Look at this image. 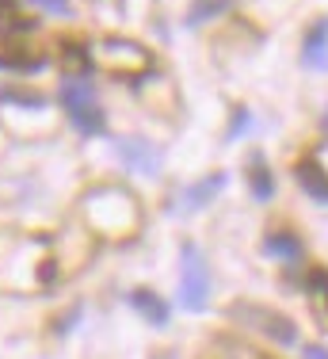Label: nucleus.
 <instances>
[{
    "mask_svg": "<svg viewBox=\"0 0 328 359\" xmlns=\"http://www.w3.org/2000/svg\"><path fill=\"white\" fill-rule=\"evenodd\" d=\"M294 176H298V187L309 195V199H317V203L328 207V172L317 165V161H301Z\"/></svg>",
    "mask_w": 328,
    "mask_h": 359,
    "instance_id": "6e6552de",
    "label": "nucleus"
},
{
    "mask_svg": "<svg viewBox=\"0 0 328 359\" xmlns=\"http://www.w3.org/2000/svg\"><path fill=\"white\" fill-rule=\"evenodd\" d=\"M309 294H313V306H317V313H321V321L328 325V276L324 271H313V276H309Z\"/></svg>",
    "mask_w": 328,
    "mask_h": 359,
    "instance_id": "2eb2a0df",
    "label": "nucleus"
},
{
    "mask_svg": "<svg viewBox=\"0 0 328 359\" xmlns=\"http://www.w3.org/2000/svg\"><path fill=\"white\" fill-rule=\"evenodd\" d=\"M203 359H264V355L252 344H245V340H214L203 352Z\"/></svg>",
    "mask_w": 328,
    "mask_h": 359,
    "instance_id": "9b49d317",
    "label": "nucleus"
},
{
    "mask_svg": "<svg viewBox=\"0 0 328 359\" xmlns=\"http://www.w3.org/2000/svg\"><path fill=\"white\" fill-rule=\"evenodd\" d=\"M130 306H134V310L142 313L149 325H157V329H160V325H168V306H164V298H157L153 290H134V294H130Z\"/></svg>",
    "mask_w": 328,
    "mask_h": 359,
    "instance_id": "1a4fd4ad",
    "label": "nucleus"
},
{
    "mask_svg": "<svg viewBox=\"0 0 328 359\" xmlns=\"http://www.w3.org/2000/svg\"><path fill=\"white\" fill-rule=\"evenodd\" d=\"M226 187V172H214V176H206V180H198V184L191 187H184L179 191V207H184V215H195V210H203V207H210V199Z\"/></svg>",
    "mask_w": 328,
    "mask_h": 359,
    "instance_id": "423d86ee",
    "label": "nucleus"
},
{
    "mask_svg": "<svg viewBox=\"0 0 328 359\" xmlns=\"http://www.w3.org/2000/svg\"><path fill=\"white\" fill-rule=\"evenodd\" d=\"M248 184H252V195H256L260 203H267V199L275 195V180H271V172L264 168V161H260V157L252 161V176H248Z\"/></svg>",
    "mask_w": 328,
    "mask_h": 359,
    "instance_id": "4468645a",
    "label": "nucleus"
},
{
    "mask_svg": "<svg viewBox=\"0 0 328 359\" xmlns=\"http://www.w3.org/2000/svg\"><path fill=\"white\" fill-rule=\"evenodd\" d=\"M206 298H210V268H206V256L198 252V245L187 241L184 268H179V306L191 313H203Z\"/></svg>",
    "mask_w": 328,
    "mask_h": 359,
    "instance_id": "f03ea898",
    "label": "nucleus"
},
{
    "mask_svg": "<svg viewBox=\"0 0 328 359\" xmlns=\"http://www.w3.org/2000/svg\"><path fill=\"white\" fill-rule=\"evenodd\" d=\"M248 126H252V118H248V111H245V107H237V111H233V123H229V134H226V142H237L240 134L248 130Z\"/></svg>",
    "mask_w": 328,
    "mask_h": 359,
    "instance_id": "dca6fc26",
    "label": "nucleus"
},
{
    "mask_svg": "<svg viewBox=\"0 0 328 359\" xmlns=\"http://www.w3.org/2000/svg\"><path fill=\"white\" fill-rule=\"evenodd\" d=\"M301 65L309 69H328V20H317L301 39Z\"/></svg>",
    "mask_w": 328,
    "mask_h": 359,
    "instance_id": "0eeeda50",
    "label": "nucleus"
},
{
    "mask_svg": "<svg viewBox=\"0 0 328 359\" xmlns=\"http://www.w3.org/2000/svg\"><path fill=\"white\" fill-rule=\"evenodd\" d=\"M27 4H34V8H42V12H50V15H73V4L69 0H27Z\"/></svg>",
    "mask_w": 328,
    "mask_h": 359,
    "instance_id": "f3484780",
    "label": "nucleus"
},
{
    "mask_svg": "<svg viewBox=\"0 0 328 359\" xmlns=\"http://www.w3.org/2000/svg\"><path fill=\"white\" fill-rule=\"evenodd\" d=\"M264 252L267 256H279V260H301V241L290 233H271L264 241Z\"/></svg>",
    "mask_w": 328,
    "mask_h": 359,
    "instance_id": "ddd939ff",
    "label": "nucleus"
},
{
    "mask_svg": "<svg viewBox=\"0 0 328 359\" xmlns=\"http://www.w3.org/2000/svg\"><path fill=\"white\" fill-rule=\"evenodd\" d=\"M118 157L134 172H145V176L160 172V153H157V145H149L145 138H123L118 142Z\"/></svg>",
    "mask_w": 328,
    "mask_h": 359,
    "instance_id": "39448f33",
    "label": "nucleus"
},
{
    "mask_svg": "<svg viewBox=\"0 0 328 359\" xmlns=\"http://www.w3.org/2000/svg\"><path fill=\"white\" fill-rule=\"evenodd\" d=\"M229 318L240 321V329H256L264 332V337H271L275 344H298V329L290 318H282V313L267 310V306H252V302H237L229 306Z\"/></svg>",
    "mask_w": 328,
    "mask_h": 359,
    "instance_id": "7ed1b4c3",
    "label": "nucleus"
},
{
    "mask_svg": "<svg viewBox=\"0 0 328 359\" xmlns=\"http://www.w3.org/2000/svg\"><path fill=\"white\" fill-rule=\"evenodd\" d=\"M301 355H306V359H328V348H321V344H306V348H301Z\"/></svg>",
    "mask_w": 328,
    "mask_h": 359,
    "instance_id": "a211bd4d",
    "label": "nucleus"
},
{
    "mask_svg": "<svg viewBox=\"0 0 328 359\" xmlns=\"http://www.w3.org/2000/svg\"><path fill=\"white\" fill-rule=\"evenodd\" d=\"M324 130H328V115H324Z\"/></svg>",
    "mask_w": 328,
    "mask_h": 359,
    "instance_id": "aec40b11",
    "label": "nucleus"
},
{
    "mask_svg": "<svg viewBox=\"0 0 328 359\" xmlns=\"http://www.w3.org/2000/svg\"><path fill=\"white\" fill-rule=\"evenodd\" d=\"M233 0H195L191 12H187V27H203V23L218 20L221 12H229Z\"/></svg>",
    "mask_w": 328,
    "mask_h": 359,
    "instance_id": "f8f14e48",
    "label": "nucleus"
},
{
    "mask_svg": "<svg viewBox=\"0 0 328 359\" xmlns=\"http://www.w3.org/2000/svg\"><path fill=\"white\" fill-rule=\"evenodd\" d=\"M57 100H62L69 123H73L81 134L96 138V134L107 130V118H103V111L96 104V92H92L88 81H65L62 88H57Z\"/></svg>",
    "mask_w": 328,
    "mask_h": 359,
    "instance_id": "f257e3e1",
    "label": "nucleus"
},
{
    "mask_svg": "<svg viewBox=\"0 0 328 359\" xmlns=\"http://www.w3.org/2000/svg\"><path fill=\"white\" fill-rule=\"evenodd\" d=\"M57 62H62V69H65V81H84L92 69V57L84 46H65L62 54H57Z\"/></svg>",
    "mask_w": 328,
    "mask_h": 359,
    "instance_id": "9d476101",
    "label": "nucleus"
},
{
    "mask_svg": "<svg viewBox=\"0 0 328 359\" xmlns=\"http://www.w3.org/2000/svg\"><path fill=\"white\" fill-rule=\"evenodd\" d=\"M153 359H172V355H168V352H160V355H153Z\"/></svg>",
    "mask_w": 328,
    "mask_h": 359,
    "instance_id": "6ab92c4d",
    "label": "nucleus"
},
{
    "mask_svg": "<svg viewBox=\"0 0 328 359\" xmlns=\"http://www.w3.org/2000/svg\"><path fill=\"white\" fill-rule=\"evenodd\" d=\"M100 62L107 65L111 73L126 76V81H137L153 69V57L145 46H137L130 39H103L100 42Z\"/></svg>",
    "mask_w": 328,
    "mask_h": 359,
    "instance_id": "20e7f679",
    "label": "nucleus"
}]
</instances>
